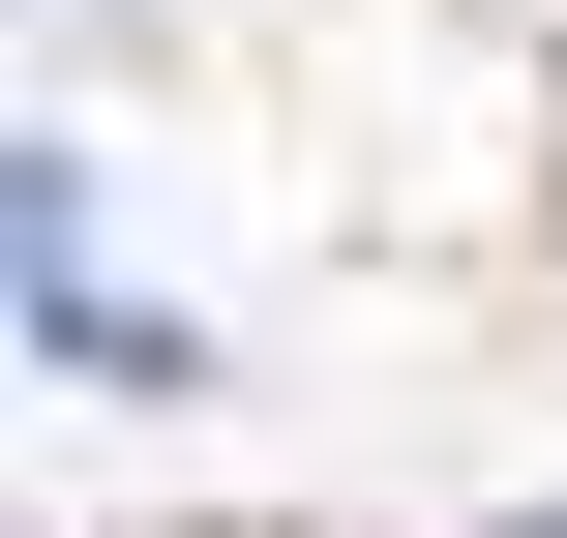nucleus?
Here are the masks:
<instances>
[{
  "label": "nucleus",
  "mask_w": 567,
  "mask_h": 538,
  "mask_svg": "<svg viewBox=\"0 0 567 538\" xmlns=\"http://www.w3.org/2000/svg\"><path fill=\"white\" fill-rule=\"evenodd\" d=\"M508 538H567V509H508Z\"/></svg>",
  "instance_id": "f257e3e1"
}]
</instances>
